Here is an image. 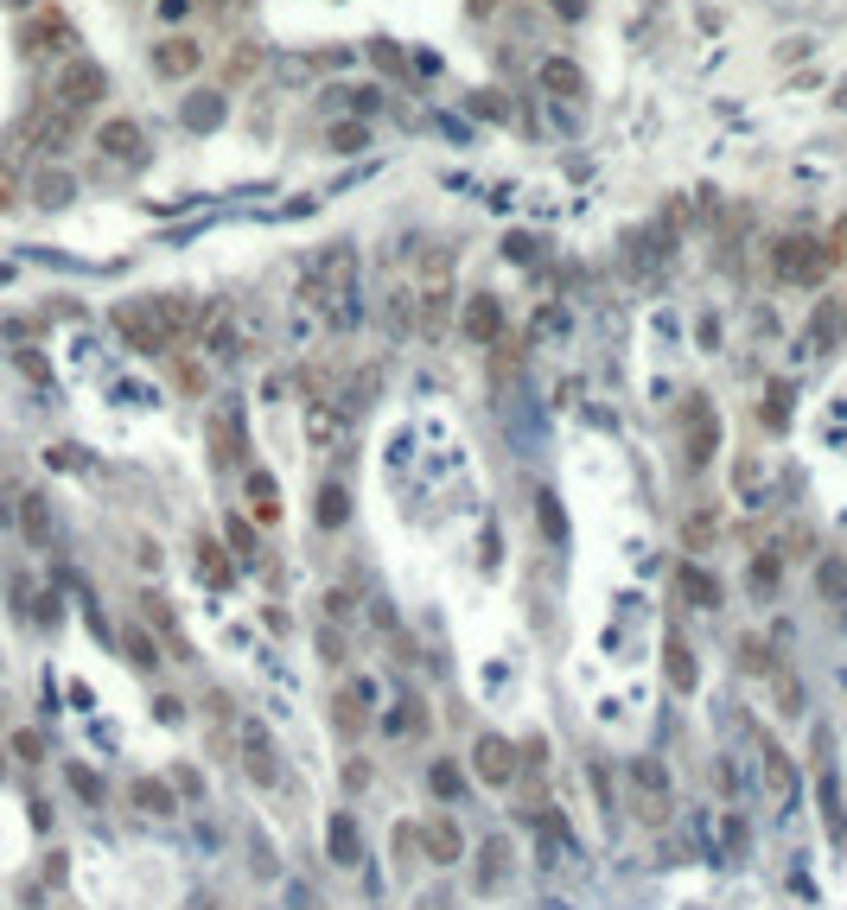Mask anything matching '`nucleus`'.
I'll list each match as a JSON object with an SVG mask.
<instances>
[{
  "label": "nucleus",
  "instance_id": "5",
  "mask_svg": "<svg viewBox=\"0 0 847 910\" xmlns=\"http://www.w3.org/2000/svg\"><path fill=\"white\" fill-rule=\"evenodd\" d=\"M26 140H32V147H45V153H64L77 140V115L58 109V102H39V109L26 115Z\"/></svg>",
  "mask_w": 847,
  "mask_h": 910
},
{
  "label": "nucleus",
  "instance_id": "4",
  "mask_svg": "<svg viewBox=\"0 0 847 910\" xmlns=\"http://www.w3.org/2000/svg\"><path fill=\"white\" fill-rule=\"evenodd\" d=\"M631 815L637 821H650V828H663L669 821V777H663V764H631Z\"/></svg>",
  "mask_w": 847,
  "mask_h": 910
},
{
  "label": "nucleus",
  "instance_id": "35",
  "mask_svg": "<svg viewBox=\"0 0 847 910\" xmlns=\"http://www.w3.org/2000/svg\"><path fill=\"white\" fill-rule=\"evenodd\" d=\"M535 522H542V529L555 535V541L567 535V522H561V510H555V497H542V503H535Z\"/></svg>",
  "mask_w": 847,
  "mask_h": 910
},
{
  "label": "nucleus",
  "instance_id": "47",
  "mask_svg": "<svg viewBox=\"0 0 847 910\" xmlns=\"http://www.w3.org/2000/svg\"><path fill=\"white\" fill-rule=\"evenodd\" d=\"M20 7H26V0H20Z\"/></svg>",
  "mask_w": 847,
  "mask_h": 910
},
{
  "label": "nucleus",
  "instance_id": "41",
  "mask_svg": "<svg viewBox=\"0 0 847 910\" xmlns=\"http://www.w3.org/2000/svg\"><path fill=\"white\" fill-rule=\"evenodd\" d=\"M13 751H20V758H26V764H39V751H45V745H39V739H32V732H20V739H13Z\"/></svg>",
  "mask_w": 847,
  "mask_h": 910
},
{
  "label": "nucleus",
  "instance_id": "3",
  "mask_svg": "<svg viewBox=\"0 0 847 910\" xmlns=\"http://www.w3.org/2000/svg\"><path fill=\"white\" fill-rule=\"evenodd\" d=\"M115 331L128 338L134 350H147V357H160V350H172V331L160 325V312H153V300H121L115 306Z\"/></svg>",
  "mask_w": 847,
  "mask_h": 910
},
{
  "label": "nucleus",
  "instance_id": "9",
  "mask_svg": "<svg viewBox=\"0 0 847 910\" xmlns=\"http://www.w3.org/2000/svg\"><path fill=\"white\" fill-rule=\"evenodd\" d=\"M96 147L109 153V160H141L147 134H141V121H134V115H115V121H102V128H96Z\"/></svg>",
  "mask_w": 847,
  "mask_h": 910
},
{
  "label": "nucleus",
  "instance_id": "14",
  "mask_svg": "<svg viewBox=\"0 0 847 910\" xmlns=\"http://www.w3.org/2000/svg\"><path fill=\"white\" fill-rule=\"evenodd\" d=\"M663 656H669V688L676 694H688L701 681V662L688 656V643H682V630H669V643H663Z\"/></svg>",
  "mask_w": 847,
  "mask_h": 910
},
{
  "label": "nucleus",
  "instance_id": "23",
  "mask_svg": "<svg viewBox=\"0 0 847 910\" xmlns=\"http://www.w3.org/2000/svg\"><path fill=\"white\" fill-rule=\"evenodd\" d=\"M682 599H695L701 611H714V605H720V586H714V573H701V567H682Z\"/></svg>",
  "mask_w": 847,
  "mask_h": 910
},
{
  "label": "nucleus",
  "instance_id": "24",
  "mask_svg": "<svg viewBox=\"0 0 847 910\" xmlns=\"http://www.w3.org/2000/svg\"><path fill=\"white\" fill-rule=\"evenodd\" d=\"M223 121V96L217 90H198L192 102H185V128H217Z\"/></svg>",
  "mask_w": 847,
  "mask_h": 910
},
{
  "label": "nucleus",
  "instance_id": "22",
  "mask_svg": "<svg viewBox=\"0 0 847 910\" xmlns=\"http://www.w3.org/2000/svg\"><path fill=\"white\" fill-rule=\"evenodd\" d=\"M351 516V490L344 484H319V529H338Z\"/></svg>",
  "mask_w": 847,
  "mask_h": 910
},
{
  "label": "nucleus",
  "instance_id": "44",
  "mask_svg": "<svg viewBox=\"0 0 847 910\" xmlns=\"http://www.w3.org/2000/svg\"><path fill=\"white\" fill-rule=\"evenodd\" d=\"M185 7H192V0H160V20H185Z\"/></svg>",
  "mask_w": 847,
  "mask_h": 910
},
{
  "label": "nucleus",
  "instance_id": "16",
  "mask_svg": "<svg viewBox=\"0 0 847 910\" xmlns=\"http://www.w3.org/2000/svg\"><path fill=\"white\" fill-rule=\"evenodd\" d=\"M542 90H555V96H586V70L567 64V58H548V64H542Z\"/></svg>",
  "mask_w": 847,
  "mask_h": 910
},
{
  "label": "nucleus",
  "instance_id": "17",
  "mask_svg": "<svg viewBox=\"0 0 847 910\" xmlns=\"http://www.w3.org/2000/svg\"><path fill=\"white\" fill-rule=\"evenodd\" d=\"M325 840H332V860H338V866H357V860H363V834H357L351 815H332V834H325Z\"/></svg>",
  "mask_w": 847,
  "mask_h": 910
},
{
  "label": "nucleus",
  "instance_id": "39",
  "mask_svg": "<svg viewBox=\"0 0 847 910\" xmlns=\"http://www.w3.org/2000/svg\"><path fill=\"white\" fill-rule=\"evenodd\" d=\"M332 147H338V153H357V147H363V128H357V121H344V128H332Z\"/></svg>",
  "mask_w": 847,
  "mask_h": 910
},
{
  "label": "nucleus",
  "instance_id": "45",
  "mask_svg": "<svg viewBox=\"0 0 847 910\" xmlns=\"http://www.w3.org/2000/svg\"><path fill=\"white\" fill-rule=\"evenodd\" d=\"M828 261H847V223L835 230V242H828Z\"/></svg>",
  "mask_w": 847,
  "mask_h": 910
},
{
  "label": "nucleus",
  "instance_id": "27",
  "mask_svg": "<svg viewBox=\"0 0 847 910\" xmlns=\"http://www.w3.org/2000/svg\"><path fill=\"white\" fill-rule=\"evenodd\" d=\"M26 510H20V529L32 535V541H45L51 535V510H45V497H20Z\"/></svg>",
  "mask_w": 847,
  "mask_h": 910
},
{
  "label": "nucleus",
  "instance_id": "6",
  "mask_svg": "<svg viewBox=\"0 0 847 910\" xmlns=\"http://www.w3.org/2000/svg\"><path fill=\"white\" fill-rule=\"evenodd\" d=\"M682 433H688V465H707V459H714V446H720V414H714V401H707V395L688 401Z\"/></svg>",
  "mask_w": 847,
  "mask_h": 910
},
{
  "label": "nucleus",
  "instance_id": "25",
  "mask_svg": "<svg viewBox=\"0 0 847 910\" xmlns=\"http://www.w3.org/2000/svg\"><path fill=\"white\" fill-rule=\"evenodd\" d=\"M121 650H128V662H134V669H160V650H153V637H147L141 624H128V630H121Z\"/></svg>",
  "mask_w": 847,
  "mask_h": 910
},
{
  "label": "nucleus",
  "instance_id": "37",
  "mask_svg": "<svg viewBox=\"0 0 847 910\" xmlns=\"http://www.w3.org/2000/svg\"><path fill=\"white\" fill-rule=\"evenodd\" d=\"M13 204H20V172L0 160V210H13Z\"/></svg>",
  "mask_w": 847,
  "mask_h": 910
},
{
  "label": "nucleus",
  "instance_id": "18",
  "mask_svg": "<svg viewBox=\"0 0 847 910\" xmlns=\"http://www.w3.org/2000/svg\"><path fill=\"white\" fill-rule=\"evenodd\" d=\"M249 510H255V522L281 516V484H274L268 471H249Z\"/></svg>",
  "mask_w": 847,
  "mask_h": 910
},
{
  "label": "nucleus",
  "instance_id": "32",
  "mask_svg": "<svg viewBox=\"0 0 847 910\" xmlns=\"http://www.w3.org/2000/svg\"><path fill=\"white\" fill-rule=\"evenodd\" d=\"M141 605H147V618H153V624H160V630H166V637H172V643H179V624H172V611H166V599H160V592H147V599H141Z\"/></svg>",
  "mask_w": 847,
  "mask_h": 910
},
{
  "label": "nucleus",
  "instance_id": "26",
  "mask_svg": "<svg viewBox=\"0 0 847 910\" xmlns=\"http://www.w3.org/2000/svg\"><path fill=\"white\" fill-rule=\"evenodd\" d=\"M440 325H446V274L421 293V331H427V338H440Z\"/></svg>",
  "mask_w": 847,
  "mask_h": 910
},
{
  "label": "nucleus",
  "instance_id": "7",
  "mask_svg": "<svg viewBox=\"0 0 847 910\" xmlns=\"http://www.w3.org/2000/svg\"><path fill=\"white\" fill-rule=\"evenodd\" d=\"M472 770L484 783H510L516 770H523V758H516V745L510 739H497V732H484V739L472 745Z\"/></svg>",
  "mask_w": 847,
  "mask_h": 910
},
{
  "label": "nucleus",
  "instance_id": "40",
  "mask_svg": "<svg viewBox=\"0 0 847 910\" xmlns=\"http://www.w3.org/2000/svg\"><path fill=\"white\" fill-rule=\"evenodd\" d=\"M434 790H440V796H459V770H453V764H434Z\"/></svg>",
  "mask_w": 847,
  "mask_h": 910
},
{
  "label": "nucleus",
  "instance_id": "30",
  "mask_svg": "<svg viewBox=\"0 0 847 910\" xmlns=\"http://www.w3.org/2000/svg\"><path fill=\"white\" fill-rule=\"evenodd\" d=\"M198 554H204V560H198V567H204V580H217V586L230 580V560H223V548H217V541H204Z\"/></svg>",
  "mask_w": 847,
  "mask_h": 910
},
{
  "label": "nucleus",
  "instance_id": "38",
  "mask_svg": "<svg viewBox=\"0 0 847 910\" xmlns=\"http://www.w3.org/2000/svg\"><path fill=\"white\" fill-rule=\"evenodd\" d=\"M720 840H726V853H746V821L726 815V821H720Z\"/></svg>",
  "mask_w": 847,
  "mask_h": 910
},
{
  "label": "nucleus",
  "instance_id": "36",
  "mask_svg": "<svg viewBox=\"0 0 847 910\" xmlns=\"http://www.w3.org/2000/svg\"><path fill=\"white\" fill-rule=\"evenodd\" d=\"M739 662H746L752 675H765V669H771V656H765V643H758V637H746V643H739Z\"/></svg>",
  "mask_w": 847,
  "mask_h": 910
},
{
  "label": "nucleus",
  "instance_id": "43",
  "mask_svg": "<svg viewBox=\"0 0 847 910\" xmlns=\"http://www.w3.org/2000/svg\"><path fill=\"white\" fill-rule=\"evenodd\" d=\"M548 7H555L561 20H586V0H548Z\"/></svg>",
  "mask_w": 847,
  "mask_h": 910
},
{
  "label": "nucleus",
  "instance_id": "46",
  "mask_svg": "<svg viewBox=\"0 0 847 910\" xmlns=\"http://www.w3.org/2000/svg\"><path fill=\"white\" fill-rule=\"evenodd\" d=\"M204 7H217V13H223V7H230V0H204Z\"/></svg>",
  "mask_w": 847,
  "mask_h": 910
},
{
  "label": "nucleus",
  "instance_id": "21",
  "mask_svg": "<svg viewBox=\"0 0 847 910\" xmlns=\"http://www.w3.org/2000/svg\"><path fill=\"white\" fill-rule=\"evenodd\" d=\"M32 191H39L45 210H64V204L77 198V179H71V172H39V185H32Z\"/></svg>",
  "mask_w": 847,
  "mask_h": 910
},
{
  "label": "nucleus",
  "instance_id": "13",
  "mask_svg": "<svg viewBox=\"0 0 847 910\" xmlns=\"http://www.w3.org/2000/svg\"><path fill=\"white\" fill-rule=\"evenodd\" d=\"M332 720H338V732H344V739H357V732L370 726V688H363V681H351V688L338 694Z\"/></svg>",
  "mask_w": 847,
  "mask_h": 910
},
{
  "label": "nucleus",
  "instance_id": "19",
  "mask_svg": "<svg viewBox=\"0 0 847 910\" xmlns=\"http://www.w3.org/2000/svg\"><path fill=\"white\" fill-rule=\"evenodd\" d=\"M765 783H771V796H790V790H797L790 751H784V745H771V739H765Z\"/></svg>",
  "mask_w": 847,
  "mask_h": 910
},
{
  "label": "nucleus",
  "instance_id": "29",
  "mask_svg": "<svg viewBox=\"0 0 847 910\" xmlns=\"http://www.w3.org/2000/svg\"><path fill=\"white\" fill-rule=\"evenodd\" d=\"M306 433H313V440L325 446V440H332V433H338V414L325 408V401H313V414H306Z\"/></svg>",
  "mask_w": 847,
  "mask_h": 910
},
{
  "label": "nucleus",
  "instance_id": "12",
  "mask_svg": "<svg viewBox=\"0 0 847 910\" xmlns=\"http://www.w3.org/2000/svg\"><path fill=\"white\" fill-rule=\"evenodd\" d=\"M497 331H504V306H497L491 293H472V300H465V338H472V344H491Z\"/></svg>",
  "mask_w": 847,
  "mask_h": 910
},
{
  "label": "nucleus",
  "instance_id": "33",
  "mask_svg": "<svg viewBox=\"0 0 847 910\" xmlns=\"http://www.w3.org/2000/svg\"><path fill=\"white\" fill-rule=\"evenodd\" d=\"M504 860H510V847H504V840H491V847H484V885L504 879Z\"/></svg>",
  "mask_w": 847,
  "mask_h": 910
},
{
  "label": "nucleus",
  "instance_id": "1",
  "mask_svg": "<svg viewBox=\"0 0 847 910\" xmlns=\"http://www.w3.org/2000/svg\"><path fill=\"white\" fill-rule=\"evenodd\" d=\"M102 96H109V70L90 64V58H71V64L58 70V90H51V102H58V109H71V115L96 109Z\"/></svg>",
  "mask_w": 847,
  "mask_h": 910
},
{
  "label": "nucleus",
  "instance_id": "2",
  "mask_svg": "<svg viewBox=\"0 0 847 910\" xmlns=\"http://www.w3.org/2000/svg\"><path fill=\"white\" fill-rule=\"evenodd\" d=\"M771 268H777V280H797V287H809V280H822L835 261H828V249L816 236H784L771 249Z\"/></svg>",
  "mask_w": 847,
  "mask_h": 910
},
{
  "label": "nucleus",
  "instance_id": "34",
  "mask_svg": "<svg viewBox=\"0 0 847 910\" xmlns=\"http://www.w3.org/2000/svg\"><path fill=\"white\" fill-rule=\"evenodd\" d=\"M255 64H262V51H255V45H236V51H230V77H255Z\"/></svg>",
  "mask_w": 847,
  "mask_h": 910
},
{
  "label": "nucleus",
  "instance_id": "42",
  "mask_svg": "<svg viewBox=\"0 0 847 910\" xmlns=\"http://www.w3.org/2000/svg\"><path fill=\"white\" fill-rule=\"evenodd\" d=\"M230 541H236V548H242V560H255V541H249V529H242V522L230 516Z\"/></svg>",
  "mask_w": 847,
  "mask_h": 910
},
{
  "label": "nucleus",
  "instance_id": "20",
  "mask_svg": "<svg viewBox=\"0 0 847 910\" xmlns=\"http://www.w3.org/2000/svg\"><path fill=\"white\" fill-rule=\"evenodd\" d=\"M459 847H465V840H459V821H427V853H434L440 866H453Z\"/></svg>",
  "mask_w": 847,
  "mask_h": 910
},
{
  "label": "nucleus",
  "instance_id": "11",
  "mask_svg": "<svg viewBox=\"0 0 847 910\" xmlns=\"http://www.w3.org/2000/svg\"><path fill=\"white\" fill-rule=\"evenodd\" d=\"M71 45V26H64V13H39L26 32H20V51L26 58H51V51Z\"/></svg>",
  "mask_w": 847,
  "mask_h": 910
},
{
  "label": "nucleus",
  "instance_id": "31",
  "mask_svg": "<svg viewBox=\"0 0 847 910\" xmlns=\"http://www.w3.org/2000/svg\"><path fill=\"white\" fill-rule=\"evenodd\" d=\"M816 586L828 592V599H841V592H847V573H841V560H822V567H816Z\"/></svg>",
  "mask_w": 847,
  "mask_h": 910
},
{
  "label": "nucleus",
  "instance_id": "15",
  "mask_svg": "<svg viewBox=\"0 0 847 910\" xmlns=\"http://www.w3.org/2000/svg\"><path fill=\"white\" fill-rule=\"evenodd\" d=\"M211 459H217L223 471L242 459V427H236L230 414H211Z\"/></svg>",
  "mask_w": 847,
  "mask_h": 910
},
{
  "label": "nucleus",
  "instance_id": "28",
  "mask_svg": "<svg viewBox=\"0 0 847 910\" xmlns=\"http://www.w3.org/2000/svg\"><path fill=\"white\" fill-rule=\"evenodd\" d=\"M822 809H828V834L847 840V815H841V790H835V777H822Z\"/></svg>",
  "mask_w": 847,
  "mask_h": 910
},
{
  "label": "nucleus",
  "instance_id": "10",
  "mask_svg": "<svg viewBox=\"0 0 847 910\" xmlns=\"http://www.w3.org/2000/svg\"><path fill=\"white\" fill-rule=\"evenodd\" d=\"M236 739H242V764H249V777H255V783H274V777H281V770H274V739H268V732L255 726V720H242V726H236Z\"/></svg>",
  "mask_w": 847,
  "mask_h": 910
},
{
  "label": "nucleus",
  "instance_id": "8",
  "mask_svg": "<svg viewBox=\"0 0 847 910\" xmlns=\"http://www.w3.org/2000/svg\"><path fill=\"white\" fill-rule=\"evenodd\" d=\"M198 64H204V45L185 39V32H172V39L153 45V70H160V77H192Z\"/></svg>",
  "mask_w": 847,
  "mask_h": 910
}]
</instances>
